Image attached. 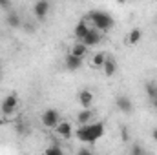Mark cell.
Listing matches in <instances>:
<instances>
[{"mask_svg":"<svg viewBox=\"0 0 157 155\" xmlns=\"http://www.w3.org/2000/svg\"><path fill=\"white\" fill-rule=\"evenodd\" d=\"M64 66H66L68 71H77V70L82 68V59L73 55V53H68L66 59H64Z\"/></svg>","mask_w":157,"mask_h":155,"instance_id":"ba28073f","label":"cell"},{"mask_svg":"<svg viewBox=\"0 0 157 155\" xmlns=\"http://www.w3.org/2000/svg\"><path fill=\"white\" fill-rule=\"evenodd\" d=\"M70 53H73V55H77V57H84L86 53H88V46L84 44V42H80V40H77L75 44H73V47H71V51Z\"/></svg>","mask_w":157,"mask_h":155,"instance_id":"2e32d148","label":"cell"},{"mask_svg":"<svg viewBox=\"0 0 157 155\" xmlns=\"http://www.w3.org/2000/svg\"><path fill=\"white\" fill-rule=\"evenodd\" d=\"M33 13L39 20H44L49 15V2L48 0H37L35 6H33Z\"/></svg>","mask_w":157,"mask_h":155,"instance_id":"52a82bcc","label":"cell"},{"mask_svg":"<svg viewBox=\"0 0 157 155\" xmlns=\"http://www.w3.org/2000/svg\"><path fill=\"white\" fill-rule=\"evenodd\" d=\"M2 124H4V120H0V126H2Z\"/></svg>","mask_w":157,"mask_h":155,"instance_id":"4316f807","label":"cell"},{"mask_svg":"<svg viewBox=\"0 0 157 155\" xmlns=\"http://www.w3.org/2000/svg\"><path fill=\"white\" fill-rule=\"evenodd\" d=\"M150 100H152V106H154V108L157 110V95L154 97V99H150Z\"/></svg>","mask_w":157,"mask_h":155,"instance_id":"cb8c5ba5","label":"cell"},{"mask_svg":"<svg viewBox=\"0 0 157 155\" xmlns=\"http://www.w3.org/2000/svg\"><path fill=\"white\" fill-rule=\"evenodd\" d=\"M6 24H7L9 28L17 29V28H20V26H22V18H20V15H18L17 11L9 9V11H7V15H6Z\"/></svg>","mask_w":157,"mask_h":155,"instance_id":"4fadbf2b","label":"cell"},{"mask_svg":"<svg viewBox=\"0 0 157 155\" xmlns=\"http://www.w3.org/2000/svg\"><path fill=\"white\" fill-rule=\"evenodd\" d=\"M0 7L6 9V11H9L11 9V0H0Z\"/></svg>","mask_w":157,"mask_h":155,"instance_id":"603a6c76","label":"cell"},{"mask_svg":"<svg viewBox=\"0 0 157 155\" xmlns=\"http://www.w3.org/2000/svg\"><path fill=\"white\" fill-rule=\"evenodd\" d=\"M90 31V26L82 20V22H78L77 26H75V29H73V35H75V39L77 40H82L86 37V33Z\"/></svg>","mask_w":157,"mask_h":155,"instance_id":"5bb4252c","label":"cell"},{"mask_svg":"<svg viewBox=\"0 0 157 155\" xmlns=\"http://www.w3.org/2000/svg\"><path fill=\"white\" fill-rule=\"evenodd\" d=\"M141 39H143V31H141L139 28H133V29L128 33L126 42H128L130 46H135V44H139V42H141Z\"/></svg>","mask_w":157,"mask_h":155,"instance_id":"9a60e30c","label":"cell"},{"mask_svg":"<svg viewBox=\"0 0 157 155\" xmlns=\"http://www.w3.org/2000/svg\"><path fill=\"white\" fill-rule=\"evenodd\" d=\"M88 18L93 22V28H97L99 31H110L113 28V24H115L113 17L104 13V11H91L88 15Z\"/></svg>","mask_w":157,"mask_h":155,"instance_id":"7a4b0ae2","label":"cell"},{"mask_svg":"<svg viewBox=\"0 0 157 155\" xmlns=\"http://www.w3.org/2000/svg\"><path fill=\"white\" fill-rule=\"evenodd\" d=\"M144 91H146L148 99H154L157 95V82L155 80H148V82L144 84Z\"/></svg>","mask_w":157,"mask_h":155,"instance_id":"e0dca14e","label":"cell"},{"mask_svg":"<svg viewBox=\"0 0 157 155\" xmlns=\"http://www.w3.org/2000/svg\"><path fill=\"white\" fill-rule=\"evenodd\" d=\"M115 106H117L119 112H122V113H126V115H130V113L133 112V102H132L130 97H126V95H119L117 99H115Z\"/></svg>","mask_w":157,"mask_h":155,"instance_id":"8992f818","label":"cell"},{"mask_svg":"<svg viewBox=\"0 0 157 155\" xmlns=\"http://www.w3.org/2000/svg\"><path fill=\"white\" fill-rule=\"evenodd\" d=\"M121 139H122L124 142H128V141H130V133H128L126 126H122V128H121Z\"/></svg>","mask_w":157,"mask_h":155,"instance_id":"7402d4cb","label":"cell"},{"mask_svg":"<svg viewBox=\"0 0 157 155\" xmlns=\"http://www.w3.org/2000/svg\"><path fill=\"white\" fill-rule=\"evenodd\" d=\"M130 153H133V155H141V153H144V148H141L139 144H133V146H132V150H130Z\"/></svg>","mask_w":157,"mask_h":155,"instance_id":"44dd1931","label":"cell"},{"mask_svg":"<svg viewBox=\"0 0 157 155\" xmlns=\"http://www.w3.org/2000/svg\"><path fill=\"white\" fill-rule=\"evenodd\" d=\"M102 71H104L106 77H113V75L117 73V60H115L113 57L106 55V60H104V64H102Z\"/></svg>","mask_w":157,"mask_h":155,"instance_id":"8fae6325","label":"cell"},{"mask_svg":"<svg viewBox=\"0 0 157 155\" xmlns=\"http://www.w3.org/2000/svg\"><path fill=\"white\" fill-rule=\"evenodd\" d=\"M46 153L48 155H62L64 150L60 146H49V148H46Z\"/></svg>","mask_w":157,"mask_h":155,"instance_id":"ffe728a7","label":"cell"},{"mask_svg":"<svg viewBox=\"0 0 157 155\" xmlns=\"http://www.w3.org/2000/svg\"><path fill=\"white\" fill-rule=\"evenodd\" d=\"M17 108H18V97H17V93H9L4 100H2V113L7 117V115H13L15 112H17Z\"/></svg>","mask_w":157,"mask_h":155,"instance_id":"277c9868","label":"cell"},{"mask_svg":"<svg viewBox=\"0 0 157 155\" xmlns=\"http://www.w3.org/2000/svg\"><path fill=\"white\" fill-rule=\"evenodd\" d=\"M106 55H108V53H104V51H99V53H95V57H93L91 64H93L95 68H102V64H104V60H106Z\"/></svg>","mask_w":157,"mask_h":155,"instance_id":"ac0fdd59","label":"cell"},{"mask_svg":"<svg viewBox=\"0 0 157 155\" xmlns=\"http://www.w3.org/2000/svg\"><path fill=\"white\" fill-rule=\"evenodd\" d=\"M40 120H42V126H46V128H57V124L62 120L60 119V113L57 112V110H53V108H49V110H46L42 117H40Z\"/></svg>","mask_w":157,"mask_h":155,"instance_id":"3957f363","label":"cell"},{"mask_svg":"<svg viewBox=\"0 0 157 155\" xmlns=\"http://www.w3.org/2000/svg\"><path fill=\"white\" fill-rule=\"evenodd\" d=\"M93 119H95V110H91V108H84L82 112H78L77 113V124H88V122H93Z\"/></svg>","mask_w":157,"mask_h":155,"instance_id":"7c38bea8","label":"cell"},{"mask_svg":"<svg viewBox=\"0 0 157 155\" xmlns=\"http://www.w3.org/2000/svg\"><path fill=\"white\" fill-rule=\"evenodd\" d=\"M77 100L82 108H91V104H93V100H95V95H93V91H90V89H80L78 95H77Z\"/></svg>","mask_w":157,"mask_h":155,"instance_id":"9c48e42d","label":"cell"},{"mask_svg":"<svg viewBox=\"0 0 157 155\" xmlns=\"http://www.w3.org/2000/svg\"><path fill=\"white\" fill-rule=\"evenodd\" d=\"M15 131H17L18 135H26V133H28V126H26V122H24V120H18V122L15 124Z\"/></svg>","mask_w":157,"mask_h":155,"instance_id":"d6986e66","label":"cell"},{"mask_svg":"<svg viewBox=\"0 0 157 155\" xmlns=\"http://www.w3.org/2000/svg\"><path fill=\"white\" fill-rule=\"evenodd\" d=\"M73 126L68 122V120H60L59 124H57V135L59 137H62V139H71V135H73V130H71Z\"/></svg>","mask_w":157,"mask_h":155,"instance_id":"30bf717a","label":"cell"},{"mask_svg":"<svg viewBox=\"0 0 157 155\" xmlns=\"http://www.w3.org/2000/svg\"><path fill=\"white\" fill-rule=\"evenodd\" d=\"M101 40H102V31H99L97 28H90V31L86 33V37L80 42H84L88 47H91V46H97Z\"/></svg>","mask_w":157,"mask_h":155,"instance_id":"5b68a950","label":"cell"},{"mask_svg":"<svg viewBox=\"0 0 157 155\" xmlns=\"http://www.w3.org/2000/svg\"><path fill=\"white\" fill-rule=\"evenodd\" d=\"M102 135H104V122H88V124H82L75 131L77 141L88 142V144H93Z\"/></svg>","mask_w":157,"mask_h":155,"instance_id":"6da1fadb","label":"cell"},{"mask_svg":"<svg viewBox=\"0 0 157 155\" xmlns=\"http://www.w3.org/2000/svg\"><path fill=\"white\" fill-rule=\"evenodd\" d=\"M115 2H119V4H124V2H126V0H115Z\"/></svg>","mask_w":157,"mask_h":155,"instance_id":"484cf974","label":"cell"},{"mask_svg":"<svg viewBox=\"0 0 157 155\" xmlns=\"http://www.w3.org/2000/svg\"><path fill=\"white\" fill-rule=\"evenodd\" d=\"M152 139L157 142V130H154V131H152Z\"/></svg>","mask_w":157,"mask_h":155,"instance_id":"d4e9b609","label":"cell"}]
</instances>
